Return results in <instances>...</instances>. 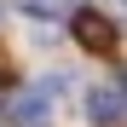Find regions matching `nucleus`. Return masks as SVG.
Listing matches in <instances>:
<instances>
[{"mask_svg":"<svg viewBox=\"0 0 127 127\" xmlns=\"http://www.w3.org/2000/svg\"><path fill=\"white\" fill-rule=\"evenodd\" d=\"M17 6H23L29 17H46V23L52 17H69V0H17Z\"/></svg>","mask_w":127,"mask_h":127,"instance_id":"20e7f679","label":"nucleus"},{"mask_svg":"<svg viewBox=\"0 0 127 127\" xmlns=\"http://www.w3.org/2000/svg\"><path fill=\"white\" fill-rule=\"evenodd\" d=\"M87 116H93V127H121V121H127V93H121V75L98 81V87L87 93Z\"/></svg>","mask_w":127,"mask_h":127,"instance_id":"7ed1b4c3","label":"nucleus"},{"mask_svg":"<svg viewBox=\"0 0 127 127\" xmlns=\"http://www.w3.org/2000/svg\"><path fill=\"white\" fill-rule=\"evenodd\" d=\"M69 35H75L81 52H116V40H121L116 17H104V12H75L69 17Z\"/></svg>","mask_w":127,"mask_h":127,"instance_id":"f03ea898","label":"nucleus"},{"mask_svg":"<svg viewBox=\"0 0 127 127\" xmlns=\"http://www.w3.org/2000/svg\"><path fill=\"white\" fill-rule=\"evenodd\" d=\"M52 98H58V81H40V87L12 93L6 121H12V127H52Z\"/></svg>","mask_w":127,"mask_h":127,"instance_id":"f257e3e1","label":"nucleus"}]
</instances>
